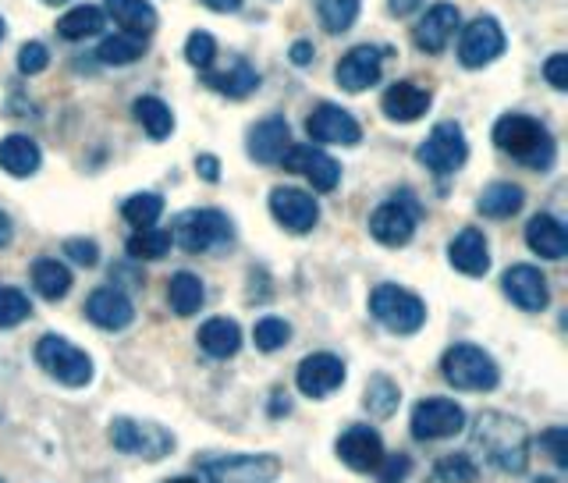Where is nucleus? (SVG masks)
<instances>
[{"mask_svg":"<svg viewBox=\"0 0 568 483\" xmlns=\"http://www.w3.org/2000/svg\"><path fill=\"white\" fill-rule=\"evenodd\" d=\"M473 448L484 456L487 465H494L498 473L519 476L530 470V430L526 423L498 413V409H487L473 419Z\"/></svg>","mask_w":568,"mask_h":483,"instance_id":"obj_1","label":"nucleus"},{"mask_svg":"<svg viewBox=\"0 0 568 483\" xmlns=\"http://www.w3.org/2000/svg\"><path fill=\"white\" fill-rule=\"evenodd\" d=\"M494 146L541 174L555 168V157H558L555 136H550L544 122L530 118V114H505V118L494 125Z\"/></svg>","mask_w":568,"mask_h":483,"instance_id":"obj_2","label":"nucleus"},{"mask_svg":"<svg viewBox=\"0 0 568 483\" xmlns=\"http://www.w3.org/2000/svg\"><path fill=\"white\" fill-rule=\"evenodd\" d=\"M441 377L459 391H494L501 380L498 363L479 345H451L441 356Z\"/></svg>","mask_w":568,"mask_h":483,"instance_id":"obj_3","label":"nucleus"},{"mask_svg":"<svg viewBox=\"0 0 568 483\" xmlns=\"http://www.w3.org/2000/svg\"><path fill=\"white\" fill-rule=\"evenodd\" d=\"M370 313L391 334H416L427 324V302L402 285H376L370 291Z\"/></svg>","mask_w":568,"mask_h":483,"instance_id":"obj_4","label":"nucleus"},{"mask_svg":"<svg viewBox=\"0 0 568 483\" xmlns=\"http://www.w3.org/2000/svg\"><path fill=\"white\" fill-rule=\"evenodd\" d=\"M231 239H235V228H231L228 214L210 207L178 214L171 228V242L182 245L185 253H210V249H221Z\"/></svg>","mask_w":568,"mask_h":483,"instance_id":"obj_5","label":"nucleus"},{"mask_svg":"<svg viewBox=\"0 0 568 483\" xmlns=\"http://www.w3.org/2000/svg\"><path fill=\"white\" fill-rule=\"evenodd\" d=\"M36 363L65 388H85L93 380V359L61 334H43L36 342Z\"/></svg>","mask_w":568,"mask_h":483,"instance_id":"obj_6","label":"nucleus"},{"mask_svg":"<svg viewBox=\"0 0 568 483\" xmlns=\"http://www.w3.org/2000/svg\"><path fill=\"white\" fill-rule=\"evenodd\" d=\"M419 217H424V207H419V199L405 188V193H395L370 214V235L391 249L409 245L416 235Z\"/></svg>","mask_w":568,"mask_h":483,"instance_id":"obj_7","label":"nucleus"},{"mask_svg":"<svg viewBox=\"0 0 568 483\" xmlns=\"http://www.w3.org/2000/svg\"><path fill=\"white\" fill-rule=\"evenodd\" d=\"M111 445L118 448L121 456H136V459H146V462H160L164 456H171L174 434L160 427V423L118 416V419H111Z\"/></svg>","mask_w":568,"mask_h":483,"instance_id":"obj_8","label":"nucleus"},{"mask_svg":"<svg viewBox=\"0 0 568 483\" xmlns=\"http://www.w3.org/2000/svg\"><path fill=\"white\" fill-rule=\"evenodd\" d=\"M202 483H274L281 476L278 456H217L202 459Z\"/></svg>","mask_w":568,"mask_h":483,"instance_id":"obj_9","label":"nucleus"},{"mask_svg":"<svg viewBox=\"0 0 568 483\" xmlns=\"http://www.w3.org/2000/svg\"><path fill=\"white\" fill-rule=\"evenodd\" d=\"M465 157H470V142H465V131L455 122L433 125V131L419 142V150H416L419 164L433 174H441V179L444 174H455L465 164Z\"/></svg>","mask_w":568,"mask_h":483,"instance_id":"obj_10","label":"nucleus"},{"mask_svg":"<svg viewBox=\"0 0 568 483\" xmlns=\"http://www.w3.org/2000/svg\"><path fill=\"white\" fill-rule=\"evenodd\" d=\"M505 54V33L501 22L490 19V14H479L470 25L462 28L459 39V61L465 68H487Z\"/></svg>","mask_w":568,"mask_h":483,"instance_id":"obj_11","label":"nucleus"},{"mask_svg":"<svg viewBox=\"0 0 568 483\" xmlns=\"http://www.w3.org/2000/svg\"><path fill=\"white\" fill-rule=\"evenodd\" d=\"M465 430V409L451 399H424L413 409L416 441H444Z\"/></svg>","mask_w":568,"mask_h":483,"instance_id":"obj_12","label":"nucleus"},{"mask_svg":"<svg viewBox=\"0 0 568 483\" xmlns=\"http://www.w3.org/2000/svg\"><path fill=\"white\" fill-rule=\"evenodd\" d=\"M281 168L302 174V179L310 182L316 193H334L338 182H341L338 160L327 157L324 150H320V146H295V142H291L288 153L281 157Z\"/></svg>","mask_w":568,"mask_h":483,"instance_id":"obj_13","label":"nucleus"},{"mask_svg":"<svg viewBox=\"0 0 568 483\" xmlns=\"http://www.w3.org/2000/svg\"><path fill=\"white\" fill-rule=\"evenodd\" d=\"M270 214L285 231H291V235H310L320 221V203L310 193H302V188L285 185L270 193Z\"/></svg>","mask_w":568,"mask_h":483,"instance_id":"obj_14","label":"nucleus"},{"mask_svg":"<svg viewBox=\"0 0 568 483\" xmlns=\"http://www.w3.org/2000/svg\"><path fill=\"white\" fill-rule=\"evenodd\" d=\"M501 288H505V296L526 313H544L550 302L547 277L541 274V267H533V263H515V267H508L501 277Z\"/></svg>","mask_w":568,"mask_h":483,"instance_id":"obj_15","label":"nucleus"},{"mask_svg":"<svg viewBox=\"0 0 568 483\" xmlns=\"http://www.w3.org/2000/svg\"><path fill=\"white\" fill-rule=\"evenodd\" d=\"M334 451H338V459L348 465V470H356V473H373L376 465L384 462L381 434H376L373 427H367V423H352V427L338 437Z\"/></svg>","mask_w":568,"mask_h":483,"instance_id":"obj_16","label":"nucleus"},{"mask_svg":"<svg viewBox=\"0 0 568 483\" xmlns=\"http://www.w3.org/2000/svg\"><path fill=\"white\" fill-rule=\"evenodd\" d=\"M384 76V54L370 47V43H362V47H352L348 50L338 68H334V79H338V85L345 93H362L370 90V85H376Z\"/></svg>","mask_w":568,"mask_h":483,"instance_id":"obj_17","label":"nucleus"},{"mask_svg":"<svg viewBox=\"0 0 568 483\" xmlns=\"http://www.w3.org/2000/svg\"><path fill=\"white\" fill-rule=\"evenodd\" d=\"M305 131L313 142H331V146H359L362 128L359 122L338 104H320L310 118H305Z\"/></svg>","mask_w":568,"mask_h":483,"instance_id":"obj_18","label":"nucleus"},{"mask_svg":"<svg viewBox=\"0 0 568 483\" xmlns=\"http://www.w3.org/2000/svg\"><path fill=\"white\" fill-rule=\"evenodd\" d=\"M295 384L305 399H327V394H334L345 384V363L331 353L305 356L295 370Z\"/></svg>","mask_w":568,"mask_h":483,"instance_id":"obj_19","label":"nucleus"},{"mask_svg":"<svg viewBox=\"0 0 568 483\" xmlns=\"http://www.w3.org/2000/svg\"><path fill=\"white\" fill-rule=\"evenodd\" d=\"M459 22H462V14L455 4H433L424 19H419V25L413 28L416 47L424 54H444L448 43L459 33Z\"/></svg>","mask_w":568,"mask_h":483,"instance_id":"obj_20","label":"nucleus"},{"mask_svg":"<svg viewBox=\"0 0 568 483\" xmlns=\"http://www.w3.org/2000/svg\"><path fill=\"white\" fill-rule=\"evenodd\" d=\"M85 317L104 331H125L136 320V306L121 288H96L85 299Z\"/></svg>","mask_w":568,"mask_h":483,"instance_id":"obj_21","label":"nucleus"},{"mask_svg":"<svg viewBox=\"0 0 568 483\" xmlns=\"http://www.w3.org/2000/svg\"><path fill=\"white\" fill-rule=\"evenodd\" d=\"M448 260L451 267L465 277H484L490 271V245L487 235L479 228H462L448 245Z\"/></svg>","mask_w":568,"mask_h":483,"instance_id":"obj_22","label":"nucleus"},{"mask_svg":"<svg viewBox=\"0 0 568 483\" xmlns=\"http://www.w3.org/2000/svg\"><path fill=\"white\" fill-rule=\"evenodd\" d=\"M430 104H433L430 90H424V85H416V82H395V85H387V93L381 96L384 114L391 122H402V125L419 122L430 111Z\"/></svg>","mask_w":568,"mask_h":483,"instance_id":"obj_23","label":"nucleus"},{"mask_svg":"<svg viewBox=\"0 0 568 483\" xmlns=\"http://www.w3.org/2000/svg\"><path fill=\"white\" fill-rule=\"evenodd\" d=\"M291 146V128L281 114L274 118H264L250 128V157L259 160V164H281V157Z\"/></svg>","mask_w":568,"mask_h":483,"instance_id":"obj_24","label":"nucleus"},{"mask_svg":"<svg viewBox=\"0 0 568 483\" xmlns=\"http://www.w3.org/2000/svg\"><path fill=\"white\" fill-rule=\"evenodd\" d=\"M202 85L228 96V100H245L250 93L259 90V71L245 61V57H235L228 71H207V76H202Z\"/></svg>","mask_w":568,"mask_h":483,"instance_id":"obj_25","label":"nucleus"},{"mask_svg":"<svg viewBox=\"0 0 568 483\" xmlns=\"http://www.w3.org/2000/svg\"><path fill=\"white\" fill-rule=\"evenodd\" d=\"M526 245L533 249L536 256L544 260H565L568 253V231L558 217L550 214H536L533 221L526 225Z\"/></svg>","mask_w":568,"mask_h":483,"instance_id":"obj_26","label":"nucleus"},{"mask_svg":"<svg viewBox=\"0 0 568 483\" xmlns=\"http://www.w3.org/2000/svg\"><path fill=\"white\" fill-rule=\"evenodd\" d=\"M43 164V153L36 139L28 136H4L0 139V171H8L11 179H28Z\"/></svg>","mask_w":568,"mask_h":483,"instance_id":"obj_27","label":"nucleus"},{"mask_svg":"<svg viewBox=\"0 0 568 483\" xmlns=\"http://www.w3.org/2000/svg\"><path fill=\"white\" fill-rule=\"evenodd\" d=\"M522 203H526L522 185H515V182H494V185L484 188V193H479L476 210L484 217H490V221H508V217H515L522 210Z\"/></svg>","mask_w":568,"mask_h":483,"instance_id":"obj_28","label":"nucleus"},{"mask_svg":"<svg viewBox=\"0 0 568 483\" xmlns=\"http://www.w3.org/2000/svg\"><path fill=\"white\" fill-rule=\"evenodd\" d=\"M199 348L213 359H231L242 348V327L228 317H213L199 327Z\"/></svg>","mask_w":568,"mask_h":483,"instance_id":"obj_29","label":"nucleus"},{"mask_svg":"<svg viewBox=\"0 0 568 483\" xmlns=\"http://www.w3.org/2000/svg\"><path fill=\"white\" fill-rule=\"evenodd\" d=\"M107 14L121 25V33L128 36H150L157 28V8L150 0H107Z\"/></svg>","mask_w":568,"mask_h":483,"instance_id":"obj_30","label":"nucleus"},{"mask_svg":"<svg viewBox=\"0 0 568 483\" xmlns=\"http://www.w3.org/2000/svg\"><path fill=\"white\" fill-rule=\"evenodd\" d=\"M167 302L178 317H196L202 310V302H207V288H202V281L193 271H178L167 281Z\"/></svg>","mask_w":568,"mask_h":483,"instance_id":"obj_31","label":"nucleus"},{"mask_svg":"<svg viewBox=\"0 0 568 483\" xmlns=\"http://www.w3.org/2000/svg\"><path fill=\"white\" fill-rule=\"evenodd\" d=\"M33 285L36 291L47 302H57V299H65L68 291H71V271L65 267L61 260H54V256H39L33 263Z\"/></svg>","mask_w":568,"mask_h":483,"instance_id":"obj_32","label":"nucleus"},{"mask_svg":"<svg viewBox=\"0 0 568 483\" xmlns=\"http://www.w3.org/2000/svg\"><path fill=\"white\" fill-rule=\"evenodd\" d=\"M132 111H136V122L146 128V136H150L153 142L167 139L174 131V114L160 96H139L132 104Z\"/></svg>","mask_w":568,"mask_h":483,"instance_id":"obj_33","label":"nucleus"},{"mask_svg":"<svg viewBox=\"0 0 568 483\" xmlns=\"http://www.w3.org/2000/svg\"><path fill=\"white\" fill-rule=\"evenodd\" d=\"M100 28H104V11L93 8V4H79L68 14H61V22H57V36L76 43V39L100 36Z\"/></svg>","mask_w":568,"mask_h":483,"instance_id":"obj_34","label":"nucleus"},{"mask_svg":"<svg viewBox=\"0 0 568 483\" xmlns=\"http://www.w3.org/2000/svg\"><path fill=\"white\" fill-rule=\"evenodd\" d=\"M142 54H146V39H142V36H128V33L104 36V39H100V50H96L100 61L114 65V68L136 65Z\"/></svg>","mask_w":568,"mask_h":483,"instance_id":"obj_35","label":"nucleus"},{"mask_svg":"<svg viewBox=\"0 0 568 483\" xmlns=\"http://www.w3.org/2000/svg\"><path fill=\"white\" fill-rule=\"evenodd\" d=\"M398 402H402V391H398L395 380L384 377V373L370 377L367 394H362V405L370 409V416H376V419H387V416L398 409Z\"/></svg>","mask_w":568,"mask_h":483,"instance_id":"obj_36","label":"nucleus"},{"mask_svg":"<svg viewBox=\"0 0 568 483\" xmlns=\"http://www.w3.org/2000/svg\"><path fill=\"white\" fill-rule=\"evenodd\" d=\"M171 231L164 228H139L132 239L125 242L128 256L132 260H164L171 253Z\"/></svg>","mask_w":568,"mask_h":483,"instance_id":"obj_37","label":"nucleus"},{"mask_svg":"<svg viewBox=\"0 0 568 483\" xmlns=\"http://www.w3.org/2000/svg\"><path fill=\"white\" fill-rule=\"evenodd\" d=\"M359 19V0H320V25L331 36H341Z\"/></svg>","mask_w":568,"mask_h":483,"instance_id":"obj_38","label":"nucleus"},{"mask_svg":"<svg viewBox=\"0 0 568 483\" xmlns=\"http://www.w3.org/2000/svg\"><path fill=\"white\" fill-rule=\"evenodd\" d=\"M160 214H164V199L157 193H136V196H128L121 207V217L136 228H153L160 221Z\"/></svg>","mask_w":568,"mask_h":483,"instance_id":"obj_39","label":"nucleus"},{"mask_svg":"<svg viewBox=\"0 0 568 483\" xmlns=\"http://www.w3.org/2000/svg\"><path fill=\"white\" fill-rule=\"evenodd\" d=\"M33 317V302L22 288H11V285H0V331H11L25 324Z\"/></svg>","mask_w":568,"mask_h":483,"instance_id":"obj_40","label":"nucleus"},{"mask_svg":"<svg viewBox=\"0 0 568 483\" xmlns=\"http://www.w3.org/2000/svg\"><path fill=\"white\" fill-rule=\"evenodd\" d=\"M253 342L259 353H278V348H285L291 342V324L281 317H264V320H256V327H253Z\"/></svg>","mask_w":568,"mask_h":483,"instance_id":"obj_41","label":"nucleus"},{"mask_svg":"<svg viewBox=\"0 0 568 483\" xmlns=\"http://www.w3.org/2000/svg\"><path fill=\"white\" fill-rule=\"evenodd\" d=\"M479 476V465L470 456H444L433 465L437 483H473Z\"/></svg>","mask_w":568,"mask_h":483,"instance_id":"obj_42","label":"nucleus"},{"mask_svg":"<svg viewBox=\"0 0 568 483\" xmlns=\"http://www.w3.org/2000/svg\"><path fill=\"white\" fill-rule=\"evenodd\" d=\"M213 57H217V39L210 36V33H193L185 39V61L193 65V68H199V71H210V65H213Z\"/></svg>","mask_w":568,"mask_h":483,"instance_id":"obj_43","label":"nucleus"},{"mask_svg":"<svg viewBox=\"0 0 568 483\" xmlns=\"http://www.w3.org/2000/svg\"><path fill=\"white\" fill-rule=\"evenodd\" d=\"M50 65V50L43 47V43H25V47L19 50V71L22 76H39V71H47Z\"/></svg>","mask_w":568,"mask_h":483,"instance_id":"obj_44","label":"nucleus"},{"mask_svg":"<svg viewBox=\"0 0 568 483\" xmlns=\"http://www.w3.org/2000/svg\"><path fill=\"white\" fill-rule=\"evenodd\" d=\"M541 448L547 451V459L558 465H568V430L565 427H550L541 434Z\"/></svg>","mask_w":568,"mask_h":483,"instance_id":"obj_45","label":"nucleus"},{"mask_svg":"<svg viewBox=\"0 0 568 483\" xmlns=\"http://www.w3.org/2000/svg\"><path fill=\"white\" fill-rule=\"evenodd\" d=\"M65 256H71L79 267H96L100 263V245L93 239H68L65 242Z\"/></svg>","mask_w":568,"mask_h":483,"instance_id":"obj_46","label":"nucleus"},{"mask_svg":"<svg viewBox=\"0 0 568 483\" xmlns=\"http://www.w3.org/2000/svg\"><path fill=\"white\" fill-rule=\"evenodd\" d=\"M376 470H381V483H402L413 473V459L398 451V456H384V462L376 465Z\"/></svg>","mask_w":568,"mask_h":483,"instance_id":"obj_47","label":"nucleus"},{"mask_svg":"<svg viewBox=\"0 0 568 483\" xmlns=\"http://www.w3.org/2000/svg\"><path fill=\"white\" fill-rule=\"evenodd\" d=\"M544 79L555 85L558 93L568 90V57L565 54H550L547 57V65H544Z\"/></svg>","mask_w":568,"mask_h":483,"instance_id":"obj_48","label":"nucleus"},{"mask_svg":"<svg viewBox=\"0 0 568 483\" xmlns=\"http://www.w3.org/2000/svg\"><path fill=\"white\" fill-rule=\"evenodd\" d=\"M196 171L202 174V182H221V160L217 157H210V153H199L196 157Z\"/></svg>","mask_w":568,"mask_h":483,"instance_id":"obj_49","label":"nucleus"},{"mask_svg":"<svg viewBox=\"0 0 568 483\" xmlns=\"http://www.w3.org/2000/svg\"><path fill=\"white\" fill-rule=\"evenodd\" d=\"M310 61H313V43H305V39L291 43V65H295V68H305Z\"/></svg>","mask_w":568,"mask_h":483,"instance_id":"obj_50","label":"nucleus"},{"mask_svg":"<svg viewBox=\"0 0 568 483\" xmlns=\"http://www.w3.org/2000/svg\"><path fill=\"white\" fill-rule=\"evenodd\" d=\"M202 4H207L210 11H217V14H231V11L242 8V0H202Z\"/></svg>","mask_w":568,"mask_h":483,"instance_id":"obj_51","label":"nucleus"},{"mask_svg":"<svg viewBox=\"0 0 568 483\" xmlns=\"http://www.w3.org/2000/svg\"><path fill=\"white\" fill-rule=\"evenodd\" d=\"M11 239H14V225H11L8 210H0V249L11 245Z\"/></svg>","mask_w":568,"mask_h":483,"instance_id":"obj_52","label":"nucleus"},{"mask_svg":"<svg viewBox=\"0 0 568 483\" xmlns=\"http://www.w3.org/2000/svg\"><path fill=\"white\" fill-rule=\"evenodd\" d=\"M391 14H398V19H405V14H413L419 8V0H391Z\"/></svg>","mask_w":568,"mask_h":483,"instance_id":"obj_53","label":"nucleus"},{"mask_svg":"<svg viewBox=\"0 0 568 483\" xmlns=\"http://www.w3.org/2000/svg\"><path fill=\"white\" fill-rule=\"evenodd\" d=\"M288 409H291V402H288V394H281V391H274V402H270V416H288Z\"/></svg>","mask_w":568,"mask_h":483,"instance_id":"obj_54","label":"nucleus"},{"mask_svg":"<svg viewBox=\"0 0 568 483\" xmlns=\"http://www.w3.org/2000/svg\"><path fill=\"white\" fill-rule=\"evenodd\" d=\"M164 483H199L196 476H174V480H164Z\"/></svg>","mask_w":568,"mask_h":483,"instance_id":"obj_55","label":"nucleus"},{"mask_svg":"<svg viewBox=\"0 0 568 483\" xmlns=\"http://www.w3.org/2000/svg\"><path fill=\"white\" fill-rule=\"evenodd\" d=\"M4 33H8V25H4V19H0V39H4Z\"/></svg>","mask_w":568,"mask_h":483,"instance_id":"obj_56","label":"nucleus"},{"mask_svg":"<svg viewBox=\"0 0 568 483\" xmlns=\"http://www.w3.org/2000/svg\"><path fill=\"white\" fill-rule=\"evenodd\" d=\"M43 4H65V0H43Z\"/></svg>","mask_w":568,"mask_h":483,"instance_id":"obj_57","label":"nucleus"},{"mask_svg":"<svg viewBox=\"0 0 568 483\" xmlns=\"http://www.w3.org/2000/svg\"><path fill=\"white\" fill-rule=\"evenodd\" d=\"M0 483H4V480H0Z\"/></svg>","mask_w":568,"mask_h":483,"instance_id":"obj_58","label":"nucleus"}]
</instances>
